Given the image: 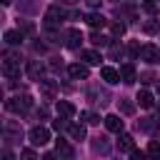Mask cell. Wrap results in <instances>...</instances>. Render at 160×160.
Returning a JSON list of instances; mask_svg holds the SVG:
<instances>
[{
    "label": "cell",
    "instance_id": "cell-1",
    "mask_svg": "<svg viewBox=\"0 0 160 160\" xmlns=\"http://www.w3.org/2000/svg\"><path fill=\"white\" fill-rule=\"evenodd\" d=\"M30 105H32V98L30 95H18V98H10L5 102V108L10 112H25V110H30Z\"/></svg>",
    "mask_w": 160,
    "mask_h": 160
},
{
    "label": "cell",
    "instance_id": "cell-2",
    "mask_svg": "<svg viewBox=\"0 0 160 160\" xmlns=\"http://www.w3.org/2000/svg\"><path fill=\"white\" fill-rule=\"evenodd\" d=\"M2 72H5V78H18L20 75V58H15V55H5L2 58Z\"/></svg>",
    "mask_w": 160,
    "mask_h": 160
},
{
    "label": "cell",
    "instance_id": "cell-3",
    "mask_svg": "<svg viewBox=\"0 0 160 160\" xmlns=\"http://www.w3.org/2000/svg\"><path fill=\"white\" fill-rule=\"evenodd\" d=\"M28 138H30V142L38 148V145H45L48 140H50V130L48 128H42V125H35L30 132H28Z\"/></svg>",
    "mask_w": 160,
    "mask_h": 160
},
{
    "label": "cell",
    "instance_id": "cell-4",
    "mask_svg": "<svg viewBox=\"0 0 160 160\" xmlns=\"http://www.w3.org/2000/svg\"><path fill=\"white\" fill-rule=\"evenodd\" d=\"M62 18H65V10H62V8H58V5L48 8V12H45V22H48V28L60 25V22H62Z\"/></svg>",
    "mask_w": 160,
    "mask_h": 160
},
{
    "label": "cell",
    "instance_id": "cell-5",
    "mask_svg": "<svg viewBox=\"0 0 160 160\" xmlns=\"http://www.w3.org/2000/svg\"><path fill=\"white\" fill-rule=\"evenodd\" d=\"M140 60H145V62H158V60H160V50L148 42V45L140 48Z\"/></svg>",
    "mask_w": 160,
    "mask_h": 160
},
{
    "label": "cell",
    "instance_id": "cell-6",
    "mask_svg": "<svg viewBox=\"0 0 160 160\" xmlns=\"http://www.w3.org/2000/svg\"><path fill=\"white\" fill-rule=\"evenodd\" d=\"M68 72H70V78H75V80H88V78H90V70H88V65H82V62L68 65Z\"/></svg>",
    "mask_w": 160,
    "mask_h": 160
},
{
    "label": "cell",
    "instance_id": "cell-7",
    "mask_svg": "<svg viewBox=\"0 0 160 160\" xmlns=\"http://www.w3.org/2000/svg\"><path fill=\"white\" fill-rule=\"evenodd\" d=\"M55 92H58V82L55 80H40V95L45 100H52Z\"/></svg>",
    "mask_w": 160,
    "mask_h": 160
},
{
    "label": "cell",
    "instance_id": "cell-8",
    "mask_svg": "<svg viewBox=\"0 0 160 160\" xmlns=\"http://www.w3.org/2000/svg\"><path fill=\"white\" fill-rule=\"evenodd\" d=\"M100 75H102V80L108 82V85H115V82H120V70H115V68H102L100 70Z\"/></svg>",
    "mask_w": 160,
    "mask_h": 160
},
{
    "label": "cell",
    "instance_id": "cell-9",
    "mask_svg": "<svg viewBox=\"0 0 160 160\" xmlns=\"http://www.w3.org/2000/svg\"><path fill=\"white\" fill-rule=\"evenodd\" d=\"M58 115L60 118H65V120H70L72 115H75V108H72V102H68V100H58Z\"/></svg>",
    "mask_w": 160,
    "mask_h": 160
},
{
    "label": "cell",
    "instance_id": "cell-10",
    "mask_svg": "<svg viewBox=\"0 0 160 160\" xmlns=\"http://www.w3.org/2000/svg\"><path fill=\"white\" fill-rule=\"evenodd\" d=\"M55 152H58V155H62L65 160H70V158L75 155V152H72V148L68 145V140H62V138H58V140H55Z\"/></svg>",
    "mask_w": 160,
    "mask_h": 160
},
{
    "label": "cell",
    "instance_id": "cell-11",
    "mask_svg": "<svg viewBox=\"0 0 160 160\" xmlns=\"http://www.w3.org/2000/svg\"><path fill=\"white\" fill-rule=\"evenodd\" d=\"M118 150H120V152H132V150H135V142H132V135H128V132H122V135H120V140H118Z\"/></svg>",
    "mask_w": 160,
    "mask_h": 160
},
{
    "label": "cell",
    "instance_id": "cell-12",
    "mask_svg": "<svg viewBox=\"0 0 160 160\" xmlns=\"http://www.w3.org/2000/svg\"><path fill=\"white\" fill-rule=\"evenodd\" d=\"M138 105H140V108H145V110H150V108L155 105L152 92H150V90H140V92H138Z\"/></svg>",
    "mask_w": 160,
    "mask_h": 160
},
{
    "label": "cell",
    "instance_id": "cell-13",
    "mask_svg": "<svg viewBox=\"0 0 160 160\" xmlns=\"http://www.w3.org/2000/svg\"><path fill=\"white\" fill-rule=\"evenodd\" d=\"M105 128H108L110 132H120V130H122L120 115H105Z\"/></svg>",
    "mask_w": 160,
    "mask_h": 160
},
{
    "label": "cell",
    "instance_id": "cell-14",
    "mask_svg": "<svg viewBox=\"0 0 160 160\" xmlns=\"http://www.w3.org/2000/svg\"><path fill=\"white\" fill-rule=\"evenodd\" d=\"M85 22H88L90 28H95V30H98V28H102V25H105L108 20H105V18L100 15V12H90V15L85 18Z\"/></svg>",
    "mask_w": 160,
    "mask_h": 160
},
{
    "label": "cell",
    "instance_id": "cell-15",
    "mask_svg": "<svg viewBox=\"0 0 160 160\" xmlns=\"http://www.w3.org/2000/svg\"><path fill=\"white\" fill-rule=\"evenodd\" d=\"M120 80H122V82H135V68H132L130 62L120 68Z\"/></svg>",
    "mask_w": 160,
    "mask_h": 160
},
{
    "label": "cell",
    "instance_id": "cell-16",
    "mask_svg": "<svg viewBox=\"0 0 160 160\" xmlns=\"http://www.w3.org/2000/svg\"><path fill=\"white\" fill-rule=\"evenodd\" d=\"M68 130H70V138L72 140H82L85 138V125H80V122H70Z\"/></svg>",
    "mask_w": 160,
    "mask_h": 160
},
{
    "label": "cell",
    "instance_id": "cell-17",
    "mask_svg": "<svg viewBox=\"0 0 160 160\" xmlns=\"http://www.w3.org/2000/svg\"><path fill=\"white\" fill-rule=\"evenodd\" d=\"M80 42H82V35H80V30H68V48H80Z\"/></svg>",
    "mask_w": 160,
    "mask_h": 160
},
{
    "label": "cell",
    "instance_id": "cell-18",
    "mask_svg": "<svg viewBox=\"0 0 160 160\" xmlns=\"http://www.w3.org/2000/svg\"><path fill=\"white\" fill-rule=\"evenodd\" d=\"M28 75H30V80H40V75H42V65H40L38 60L28 62Z\"/></svg>",
    "mask_w": 160,
    "mask_h": 160
},
{
    "label": "cell",
    "instance_id": "cell-19",
    "mask_svg": "<svg viewBox=\"0 0 160 160\" xmlns=\"http://www.w3.org/2000/svg\"><path fill=\"white\" fill-rule=\"evenodd\" d=\"M82 60L88 62V65H100V52H95V50H82Z\"/></svg>",
    "mask_w": 160,
    "mask_h": 160
},
{
    "label": "cell",
    "instance_id": "cell-20",
    "mask_svg": "<svg viewBox=\"0 0 160 160\" xmlns=\"http://www.w3.org/2000/svg\"><path fill=\"white\" fill-rule=\"evenodd\" d=\"M20 40H22V32H20V30H8V32H5V42H8V45H18Z\"/></svg>",
    "mask_w": 160,
    "mask_h": 160
},
{
    "label": "cell",
    "instance_id": "cell-21",
    "mask_svg": "<svg viewBox=\"0 0 160 160\" xmlns=\"http://www.w3.org/2000/svg\"><path fill=\"white\" fill-rule=\"evenodd\" d=\"M148 155H150L152 160H160V142H158V140H150V142H148Z\"/></svg>",
    "mask_w": 160,
    "mask_h": 160
},
{
    "label": "cell",
    "instance_id": "cell-22",
    "mask_svg": "<svg viewBox=\"0 0 160 160\" xmlns=\"http://www.w3.org/2000/svg\"><path fill=\"white\" fill-rule=\"evenodd\" d=\"M90 40H92L95 45H108V40H110V38H105V35H100V32H92V35H90Z\"/></svg>",
    "mask_w": 160,
    "mask_h": 160
},
{
    "label": "cell",
    "instance_id": "cell-23",
    "mask_svg": "<svg viewBox=\"0 0 160 160\" xmlns=\"http://www.w3.org/2000/svg\"><path fill=\"white\" fill-rule=\"evenodd\" d=\"M80 118H85L90 125H98L100 122V115H95V112H80Z\"/></svg>",
    "mask_w": 160,
    "mask_h": 160
},
{
    "label": "cell",
    "instance_id": "cell-24",
    "mask_svg": "<svg viewBox=\"0 0 160 160\" xmlns=\"http://www.w3.org/2000/svg\"><path fill=\"white\" fill-rule=\"evenodd\" d=\"M110 30H112V35H125V25L122 22H112Z\"/></svg>",
    "mask_w": 160,
    "mask_h": 160
},
{
    "label": "cell",
    "instance_id": "cell-25",
    "mask_svg": "<svg viewBox=\"0 0 160 160\" xmlns=\"http://www.w3.org/2000/svg\"><path fill=\"white\" fill-rule=\"evenodd\" d=\"M148 158H150V155L142 152V150H132V152H130V160H148Z\"/></svg>",
    "mask_w": 160,
    "mask_h": 160
},
{
    "label": "cell",
    "instance_id": "cell-26",
    "mask_svg": "<svg viewBox=\"0 0 160 160\" xmlns=\"http://www.w3.org/2000/svg\"><path fill=\"white\" fill-rule=\"evenodd\" d=\"M158 22H145V32H158Z\"/></svg>",
    "mask_w": 160,
    "mask_h": 160
},
{
    "label": "cell",
    "instance_id": "cell-27",
    "mask_svg": "<svg viewBox=\"0 0 160 160\" xmlns=\"http://www.w3.org/2000/svg\"><path fill=\"white\" fill-rule=\"evenodd\" d=\"M20 158H22V160H35V152H32V150H22Z\"/></svg>",
    "mask_w": 160,
    "mask_h": 160
},
{
    "label": "cell",
    "instance_id": "cell-28",
    "mask_svg": "<svg viewBox=\"0 0 160 160\" xmlns=\"http://www.w3.org/2000/svg\"><path fill=\"white\" fill-rule=\"evenodd\" d=\"M85 2H88V5H90V8H98V5H100V2H102V0H85Z\"/></svg>",
    "mask_w": 160,
    "mask_h": 160
},
{
    "label": "cell",
    "instance_id": "cell-29",
    "mask_svg": "<svg viewBox=\"0 0 160 160\" xmlns=\"http://www.w3.org/2000/svg\"><path fill=\"white\" fill-rule=\"evenodd\" d=\"M2 160H12V155H10L8 150H5V152H2Z\"/></svg>",
    "mask_w": 160,
    "mask_h": 160
},
{
    "label": "cell",
    "instance_id": "cell-30",
    "mask_svg": "<svg viewBox=\"0 0 160 160\" xmlns=\"http://www.w3.org/2000/svg\"><path fill=\"white\" fill-rule=\"evenodd\" d=\"M42 160H55V155H52V152H48V155H42Z\"/></svg>",
    "mask_w": 160,
    "mask_h": 160
},
{
    "label": "cell",
    "instance_id": "cell-31",
    "mask_svg": "<svg viewBox=\"0 0 160 160\" xmlns=\"http://www.w3.org/2000/svg\"><path fill=\"white\" fill-rule=\"evenodd\" d=\"M0 2H2V5H10V0H0Z\"/></svg>",
    "mask_w": 160,
    "mask_h": 160
},
{
    "label": "cell",
    "instance_id": "cell-32",
    "mask_svg": "<svg viewBox=\"0 0 160 160\" xmlns=\"http://www.w3.org/2000/svg\"><path fill=\"white\" fill-rule=\"evenodd\" d=\"M158 95H160V80H158Z\"/></svg>",
    "mask_w": 160,
    "mask_h": 160
},
{
    "label": "cell",
    "instance_id": "cell-33",
    "mask_svg": "<svg viewBox=\"0 0 160 160\" xmlns=\"http://www.w3.org/2000/svg\"><path fill=\"white\" fill-rule=\"evenodd\" d=\"M65 2H78V0H65Z\"/></svg>",
    "mask_w": 160,
    "mask_h": 160
},
{
    "label": "cell",
    "instance_id": "cell-34",
    "mask_svg": "<svg viewBox=\"0 0 160 160\" xmlns=\"http://www.w3.org/2000/svg\"><path fill=\"white\" fill-rule=\"evenodd\" d=\"M158 112H160V108H158Z\"/></svg>",
    "mask_w": 160,
    "mask_h": 160
}]
</instances>
